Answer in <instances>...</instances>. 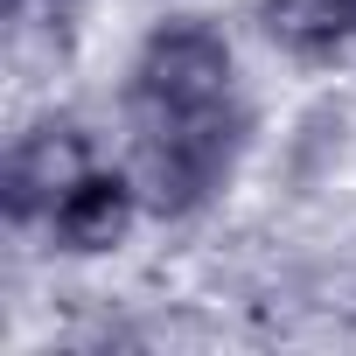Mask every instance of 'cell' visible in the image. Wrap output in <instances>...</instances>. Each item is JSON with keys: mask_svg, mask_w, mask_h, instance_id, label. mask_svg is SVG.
Wrapping results in <instances>:
<instances>
[{"mask_svg": "<svg viewBox=\"0 0 356 356\" xmlns=\"http://www.w3.org/2000/svg\"><path fill=\"white\" fill-rule=\"evenodd\" d=\"M84 175H91V140L77 126L49 119V126L15 140L8 175H0V210H8V224H35L84 182Z\"/></svg>", "mask_w": 356, "mask_h": 356, "instance_id": "3957f363", "label": "cell"}, {"mask_svg": "<svg viewBox=\"0 0 356 356\" xmlns=\"http://www.w3.org/2000/svg\"><path fill=\"white\" fill-rule=\"evenodd\" d=\"M266 35L293 56H328L356 35V0H266L259 8Z\"/></svg>", "mask_w": 356, "mask_h": 356, "instance_id": "5b68a950", "label": "cell"}, {"mask_svg": "<svg viewBox=\"0 0 356 356\" xmlns=\"http://www.w3.org/2000/svg\"><path fill=\"white\" fill-rule=\"evenodd\" d=\"M238 154V119L217 112H189V119H154L147 154H140V196L161 217H189L196 203H210L231 175Z\"/></svg>", "mask_w": 356, "mask_h": 356, "instance_id": "6da1fadb", "label": "cell"}, {"mask_svg": "<svg viewBox=\"0 0 356 356\" xmlns=\"http://www.w3.org/2000/svg\"><path fill=\"white\" fill-rule=\"evenodd\" d=\"M133 98L154 119H189L217 112L231 98V42L210 22H168L133 56Z\"/></svg>", "mask_w": 356, "mask_h": 356, "instance_id": "7a4b0ae2", "label": "cell"}, {"mask_svg": "<svg viewBox=\"0 0 356 356\" xmlns=\"http://www.w3.org/2000/svg\"><path fill=\"white\" fill-rule=\"evenodd\" d=\"M133 217H140V182H133V175H105V168H91L84 182L49 210V231H56L63 252L91 259V252H112V245L133 231Z\"/></svg>", "mask_w": 356, "mask_h": 356, "instance_id": "277c9868", "label": "cell"}]
</instances>
